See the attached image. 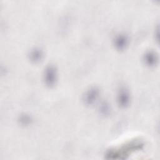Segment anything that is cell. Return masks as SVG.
Returning <instances> with one entry per match:
<instances>
[{
  "mask_svg": "<svg viewBox=\"0 0 160 160\" xmlns=\"http://www.w3.org/2000/svg\"><path fill=\"white\" fill-rule=\"evenodd\" d=\"M142 146V144L141 142H131L128 144L123 146L119 149H114L109 150L106 156L111 159L125 158L129 152L141 149V147Z\"/></svg>",
  "mask_w": 160,
  "mask_h": 160,
  "instance_id": "obj_1",
  "label": "cell"
},
{
  "mask_svg": "<svg viewBox=\"0 0 160 160\" xmlns=\"http://www.w3.org/2000/svg\"><path fill=\"white\" fill-rule=\"evenodd\" d=\"M44 81L48 86H53L56 81V71L52 66H48L45 71Z\"/></svg>",
  "mask_w": 160,
  "mask_h": 160,
  "instance_id": "obj_2",
  "label": "cell"
},
{
  "mask_svg": "<svg viewBox=\"0 0 160 160\" xmlns=\"http://www.w3.org/2000/svg\"><path fill=\"white\" fill-rule=\"evenodd\" d=\"M118 101L119 106L121 107L125 108L128 105L129 102V94L125 88L120 89L118 96Z\"/></svg>",
  "mask_w": 160,
  "mask_h": 160,
  "instance_id": "obj_3",
  "label": "cell"
},
{
  "mask_svg": "<svg viewBox=\"0 0 160 160\" xmlns=\"http://www.w3.org/2000/svg\"><path fill=\"white\" fill-rule=\"evenodd\" d=\"M99 91L96 88H92L89 90L84 96V101L87 104H92L94 102L98 97Z\"/></svg>",
  "mask_w": 160,
  "mask_h": 160,
  "instance_id": "obj_4",
  "label": "cell"
},
{
  "mask_svg": "<svg viewBox=\"0 0 160 160\" xmlns=\"http://www.w3.org/2000/svg\"><path fill=\"white\" fill-rule=\"evenodd\" d=\"M128 44V39L126 36L123 35H119L118 36L115 41H114V44L117 49H123L125 48L126 46Z\"/></svg>",
  "mask_w": 160,
  "mask_h": 160,
  "instance_id": "obj_5",
  "label": "cell"
},
{
  "mask_svg": "<svg viewBox=\"0 0 160 160\" xmlns=\"http://www.w3.org/2000/svg\"><path fill=\"white\" fill-rule=\"evenodd\" d=\"M42 57V52L39 49H34L30 53V58L34 62L39 61Z\"/></svg>",
  "mask_w": 160,
  "mask_h": 160,
  "instance_id": "obj_6",
  "label": "cell"
},
{
  "mask_svg": "<svg viewBox=\"0 0 160 160\" xmlns=\"http://www.w3.org/2000/svg\"><path fill=\"white\" fill-rule=\"evenodd\" d=\"M144 59L146 61V63L149 66H153L154 64H156V55L152 52H148L144 56Z\"/></svg>",
  "mask_w": 160,
  "mask_h": 160,
  "instance_id": "obj_7",
  "label": "cell"
},
{
  "mask_svg": "<svg viewBox=\"0 0 160 160\" xmlns=\"http://www.w3.org/2000/svg\"><path fill=\"white\" fill-rule=\"evenodd\" d=\"M21 121L22 122V123L23 124H28V123L30 122V121H31V119L29 116H22L21 119H20Z\"/></svg>",
  "mask_w": 160,
  "mask_h": 160,
  "instance_id": "obj_8",
  "label": "cell"
},
{
  "mask_svg": "<svg viewBox=\"0 0 160 160\" xmlns=\"http://www.w3.org/2000/svg\"><path fill=\"white\" fill-rule=\"evenodd\" d=\"M101 110L102 112H103L104 114H108V112H109V106H108V104H106L104 103V104H102Z\"/></svg>",
  "mask_w": 160,
  "mask_h": 160,
  "instance_id": "obj_9",
  "label": "cell"
}]
</instances>
